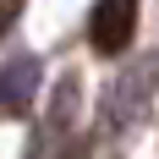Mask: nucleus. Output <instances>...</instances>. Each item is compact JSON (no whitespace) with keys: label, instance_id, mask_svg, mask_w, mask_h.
I'll list each match as a JSON object with an SVG mask.
<instances>
[{"label":"nucleus","instance_id":"obj_1","mask_svg":"<svg viewBox=\"0 0 159 159\" xmlns=\"http://www.w3.org/2000/svg\"><path fill=\"white\" fill-rule=\"evenodd\" d=\"M137 33V0H99L88 16V44L99 55H126Z\"/></svg>","mask_w":159,"mask_h":159},{"label":"nucleus","instance_id":"obj_2","mask_svg":"<svg viewBox=\"0 0 159 159\" xmlns=\"http://www.w3.org/2000/svg\"><path fill=\"white\" fill-rule=\"evenodd\" d=\"M39 88V55H11L0 66V115H22Z\"/></svg>","mask_w":159,"mask_h":159},{"label":"nucleus","instance_id":"obj_3","mask_svg":"<svg viewBox=\"0 0 159 159\" xmlns=\"http://www.w3.org/2000/svg\"><path fill=\"white\" fill-rule=\"evenodd\" d=\"M16 16H22V0H0V39L16 28Z\"/></svg>","mask_w":159,"mask_h":159},{"label":"nucleus","instance_id":"obj_4","mask_svg":"<svg viewBox=\"0 0 159 159\" xmlns=\"http://www.w3.org/2000/svg\"><path fill=\"white\" fill-rule=\"evenodd\" d=\"M55 159H82V148H71V143H66V148H61Z\"/></svg>","mask_w":159,"mask_h":159}]
</instances>
